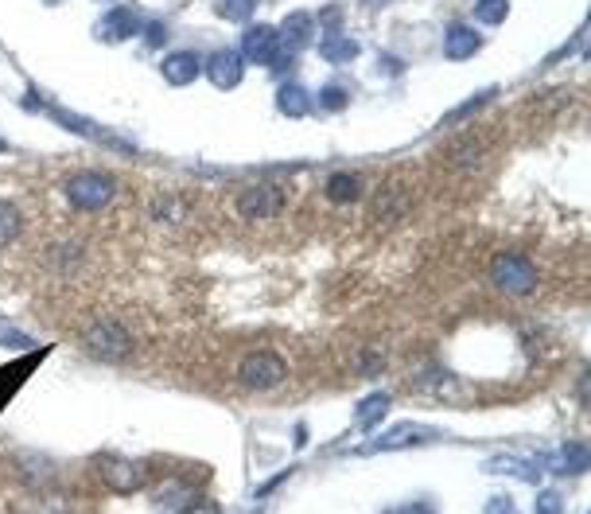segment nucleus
Listing matches in <instances>:
<instances>
[{
    "mask_svg": "<svg viewBox=\"0 0 591 514\" xmlns=\"http://www.w3.org/2000/svg\"><path fill=\"white\" fill-rule=\"evenodd\" d=\"M113 199V180L102 172H78L67 180V203L74 211H102Z\"/></svg>",
    "mask_w": 591,
    "mask_h": 514,
    "instance_id": "f257e3e1",
    "label": "nucleus"
},
{
    "mask_svg": "<svg viewBox=\"0 0 591 514\" xmlns=\"http://www.w3.org/2000/svg\"><path fill=\"white\" fill-rule=\"evenodd\" d=\"M284 359L273 355V351H253V355H245L242 367H238V382L249 386V390H277L280 382H284Z\"/></svg>",
    "mask_w": 591,
    "mask_h": 514,
    "instance_id": "f03ea898",
    "label": "nucleus"
},
{
    "mask_svg": "<svg viewBox=\"0 0 591 514\" xmlns=\"http://www.w3.org/2000/svg\"><path fill=\"white\" fill-rule=\"evenodd\" d=\"M490 273H494V285L510 296H529L537 289V269L522 254H502Z\"/></svg>",
    "mask_w": 591,
    "mask_h": 514,
    "instance_id": "7ed1b4c3",
    "label": "nucleus"
},
{
    "mask_svg": "<svg viewBox=\"0 0 591 514\" xmlns=\"http://www.w3.org/2000/svg\"><path fill=\"white\" fill-rule=\"evenodd\" d=\"M82 339H86V351H90L94 359H109V363H113V359H125L129 347H133V343H129V331L121 328V324H113V320L90 324Z\"/></svg>",
    "mask_w": 591,
    "mask_h": 514,
    "instance_id": "20e7f679",
    "label": "nucleus"
},
{
    "mask_svg": "<svg viewBox=\"0 0 591 514\" xmlns=\"http://www.w3.org/2000/svg\"><path fill=\"white\" fill-rule=\"evenodd\" d=\"M288 203V191L280 184H253L238 195V211L245 219H277Z\"/></svg>",
    "mask_w": 591,
    "mask_h": 514,
    "instance_id": "39448f33",
    "label": "nucleus"
},
{
    "mask_svg": "<svg viewBox=\"0 0 591 514\" xmlns=\"http://www.w3.org/2000/svg\"><path fill=\"white\" fill-rule=\"evenodd\" d=\"M242 63H257V67H269L273 59L280 55V36L273 24H253V28H245L242 36Z\"/></svg>",
    "mask_w": 591,
    "mask_h": 514,
    "instance_id": "423d86ee",
    "label": "nucleus"
},
{
    "mask_svg": "<svg viewBox=\"0 0 591 514\" xmlns=\"http://www.w3.org/2000/svg\"><path fill=\"white\" fill-rule=\"evenodd\" d=\"M137 32H144V20H140L137 8H129V4L109 8L98 20V39L102 43H121V39H133Z\"/></svg>",
    "mask_w": 591,
    "mask_h": 514,
    "instance_id": "0eeeda50",
    "label": "nucleus"
},
{
    "mask_svg": "<svg viewBox=\"0 0 591 514\" xmlns=\"http://www.w3.org/2000/svg\"><path fill=\"white\" fill-rule=\"evenodd\" d=\"M203 71H207V78L218 86V90H234V86L242 82L245 63H242V55H238V51H226V47H222V51H214V55H210Z\"/></svg>",
    "mask_w": 591,
    "mask_h": 514,
    "instance_id": "6e6552de",
    "label": "nucleus"
},
{
    "mask_svg": "<svg viewBox=\"0 0 591 514\" xmlns=\"http://www.w3.org/2000/svg\"><path fill=\"white\" fill-rule=\"evenodd\" d=\"M160 74H164V82H172V86H191V82L203 74V63H199L195 51H175V55H168V59L160 63Z\"/></svg>",
    "mask_w": 591,
    "mask_h": 514,
    "instance_id": "1a4fd4ad",
    "label": "nucleus"
},
{
    "mask_svg": "<svg viewBox=\"0 0 591 514\" xmlns=\"http://www.w3.org/2000/svg\"><path fill=\"white\" fill-rule=\"evenodd\" d=\"M315 16L312 12H288L284 16V24L277 28V36H280V43H288L292 51H300V47H308L315 39Z\"/></svg>",
    "mask_w": 591,
    "mask_h": 514,
    "instance_id": "9d476101",
    "label": "nucleus"
},
{
    "mask_svg": "<svg viewBox=\"0 0 591 514\" xmlns=\"http://www.w3.org/2000/svg\"><path fill=\"white\" fill-rule=\"evenodd\" d=\"M479 47H483V39H479V32H475L471 24H452V28H448V36H444V55H448L452 63L471 59Z\"/></svg>",
    "mask_w": 591,
    "mask_h": 514,
    "instance_id": "9b49d317",
    "label": "nucleus"
},
{
    "mask_svg": "<svg viewBox=\"0 0 591 514\" xmlns=\"http://www.w3.org/2000/svg\"><path fill=\"white\" fill-rule=\"evenodd\" d=\"M432 437H436L432 429H417V425H397L393 433H385V437H378V441L366 444V448H358V452H393V448H409V444L432 441Z\"/></svg>",
    "mask_w": 591,
    "mask_h": 514,
    "instance_id": "f8f14e48",
    "label": "nucleus"
},
{
    "mask_svg": "<svg viewBox=\"0 0 591 514\" xmlns=\"http://www.w3.org/2000/svg\"><path fill=\"white\" fill-rule=\"evenodd\" d=\"M541 464H549L557 476H584V472H588V444H580V441L564 444L557 456H549V460H541Z\"/></svg>",
    "mask_w": 591,
    "mask_h": 514,
    "instance_id": "ddd939ff",
    "label": "nucleus"
},
{
    "mask_svg": "<svg viewBox=\"0 0 591 514\" xmlns=\"http://www.w3.org/2000/svg\"><path fill=\"white\" fill-rule=\"evenodd\" d=\"M541 460H518V456H494V460H487V472H494V476H514L522 479V483H537L541 479Z\"/></svg>",
    "mask_w": 591,
    "mask_h": 514,
    "instance_id": "4468645a",
    "label": "nucleus"
},
{
    "mask_svg": "<svg viewBox=\"0 0 591 514\" xmlns=\"http://www.w3.org/2000/svg\"><path fill=\"white\" fill-rule=\"evenodd\" d=\"M319 59L323 63H350V59H358V39H350L347 32H327L319 39Z\"/></svg>",
    "mask_w": 591,
    "mask_h": 514,
    "instance_id": "2eb2a0df",
    "label": "nucleus"
},
{
    "mask_svg": "<svg viewBox=\"0 0 591 514\" xmlns=\"http://www.w3.org/2000/svg\"><path fill=\"white\" fill-rule=\"evenodd\" d=\"M105 483H109L113 491H137V487L148 483V464H137V460H133V464H125V460H121V464H113V468H109Z\"/></svg>",
    "mask_w": 591,
    "mask_h": 514,
    "instance_id": "dca6fc26",
    "label": "nucleus"
},
{
    "mask_svg": "<svg viewBox=\"0 0 591 514\" xmlns=\"http://www.w3.org/2000/svg\"><path fill=\"white\" fill-rule=\"evenodd\" d=\"M277 110L284 117H308L312 110V94L304 90V86H296V82H284L277 90Z\"/></svg>",
    "mask_w": 591,
    "mask_h": 514,
    "instance_id": "f3484780",
    "label": "nucleus"
},
{
    "mask_svg": "<svg viewBox=\"0 0 591 514\" xmlns=\"http://www.w3.org/2000/svg\"><path fill=\"white\" fill-rule=\"evenodd\" d=\"M385 413H389V394H370L366 402H358V417H354V429H362V433H370L378 421H382Z\"/></svg>",
    "mask_w": 591,
    "mask_h": 514,
    "instance_id": "a211bd4d",
    "label": "nucleus"
},
{
    "mask_svg": "<svg viewBox=\"0 0 591 514\" xmlns=\"http://www.w3.org/2000/svg\"><path fill=\"white\" fill-rule=\"evenodd\" d=\"M327 195H331L335 203H354V199L362 195V180H358V176H347V172H335V176L327 180Z\"/></svg>",
    "mask_w": 591,
    "mask_h": 514,
    "instance_id": "6ab92c4d",
    "label": "nucleus"
},
{
    "mask_svg": "<svg viewBox=\"0 0 591 514\" xmlns=\"http://www.w3.org/2000/svg\"><path fill=\"white\" fill-rule=\"evenodd\" d=\"M420 390H428V394H444V398H463V386L455 382L452 374H444V370H432V374H424V382H420Z\"/></svg>",
    "mask_w": 591,
    "mask_h": 514,
    "instance_id": "aec40b11",
    "label": "nucleus"
},
{
    "mask_svg": "<svg viewBox=\"0 0 591 514\" xmlns=\"http://www.w3.org/2000/svg\"><path fill=\"white\" fill-rule=\"evenodd\" d=\"M257 4L261 0H218V16L230 20V24H245V20H253Z\"/></svg>",
    "mask_w": 591,
    "mask_h": 514,
    "instance_id": "412c9836",
    "label": "nucleus"
},
{
    "mask_svg": "<svg viewBox=\"0 0 591 514\" xmlns=\"http://www.w3.org/2000/svg\"><path fill=\"white\" fill-rule=\"evenodd\" d=\"M20 226H24V222H20V211H16L12 203H4V199H0V250L16 242Z\"/></svg>",
    "mask_w": 591,
    "mask_h": 514,
    "instance_id": "4be33fe9",
    "label": "nucleus"
},
{
    "mask_svg": "<svg viewBox=\"0 0 591 514\" xmlns=\"http://www.w3.org/2000/svg\"><path fill=\"white\" fill-rule=\"evenodd\" d=\"M510 16V0H475V20L479 24H502Z\"/></svg>",
    "mask_w": 591,
    "mask_h": 514,
    "instance_id": "5701e85b",
    "label": "nucleus"
},
{
    "mask_svg": "<svg viewBox=\"0 0 591 514\" xmlns=\"http://www.w3.org/2000/svg\"><path fill=\"white\" fill-rule=\"evenodd\" d=\"M315 102H319V110L339 113V110H347L350 94H347V90H343V86H323V90L315 94Z\"/></svg>",
    "mask_w": 591,
    "mask_h": 514,
    "instance_id": "b1692460",
    "label": "nucleus"
},
{
    "mask_svg": "<svg viewBox=\"0 0 591 514\" xmlns=\"http://www.w3.org/2000/svg\"><path fill=\"white\" fill-rule=\"evenodd\" d=\"M533 514H564V499H560L557 491H541L537 495V507Z\"/></svg>",
    "mask_w": 591,
    "mask_h": 514,
    "instance_id": "393cba45",
    "label": "nucleus"
},
{
    "mask_svg": "<svg viewBox=\"0 0 591 514\" xmlns=\"http://www.w3.org/2000/svg\"><path fill=\"white\" fill-rule=\"evenodd\" d=\"M315 24H323L327 32H339V24H343V8H339V4H327V12H319Z\"/></svg>",
    "mask_w": 591,
    "mask_h": 514,
    "instance_id": "a878e982",
    "label": "nucleus"
},
{
    "mask_svg": "<svg viewBox=\"0 0 591 514\" xmlns=\"http://www.w3.org/2000/svg\"><path fill=\"white\" fill-rule=\"evenodd\" d=\"M0 343H4V347H20V351H28V347H32V339H28V335H20V331H12V328H0Z\"/></svg>",
    "mask_w": 591,
    "mask_h": 514,
    "instance_id": "bb28decb",
    "label": "nucleus"
},
{
    "mask_svg": "<svg viewBox=\"0 0 591 514\" xmlns=\"http://www.w3.org/2000/svg\"><path fill=\"white\" fill-rule=\"evenodd\" d=\"M487 514H518V507H514L510 495H494V499L487 503Z\"/></svg>",
    "mask_w": 591,
    "mask_h": 514,
    "instance_id": "cd10ccee",
    "label": "nucleus"
},
{
    "mask_svg": "<svg viewBox=\"0 0 591 514\" xmlns=\"http://www.w3.org/2000/svg\"><path fill=\"white\" fill-rule=\"evenodd\" d=\"M144 32H148V43H152V47H160V43H164V36H168V32H164V24H148Z\"/></svg>",
    "mask_w": 591,
    "mask_h": 514,
    "instance_id": "c85d7f7f",
    "label": "nucleus"
},
{
    "mask_svg": "<svg viewBox=\"0 0 591 514\" xmlns=\"http://www.w3.org/2000/svg\"><path fill=\"white\" fill-rule=\"evenodd\" d=\"M183 514H222V511H218L214 503H199V507H187Z\"/></svg>",
    "mask_w": 591,
    "mask_h": 514,
    "instance_id": "c756f323",
    "label": "nucleus"
},
{
    "mask_svg": "<svg viewBox=\"0 0 591 514\" xmlns=\"http://www.w3.org/2000/svg\"><path fill=\"white\" fill-rule=\"evenodd\" d=\"M362 4H366V8H378V4H385V0H362Z\"/></svg>",
    "mask_w": 591,
    "mask_h": 514,
    "instance_id": "7c9ffc66",
    "label": "nucleus"
},
{
    "mask_svg": "<svg viewBox=\"0 0 591 514\" xmlns=\"http://www.w3.org/2000/svg\"><path fill=\"white\" fill-rule=\"evenodd\" d=\"M0 152H8V145H4V141H0Z\"/></svg>",
    "mask_w": 591,
    "mask_h": 514,
    "instance_id": "2f4dec72",
    "label": "nucleus"
},
{
    "mask_svg": "<svg viewBox=\"0 0 591 514\" xmlns=\"http://www.w3.org/2000/svg\"><path fill=\"white\" fill-rule=\"evenodd\" d=\"M420 514H432V511H420Z\"/></svg>",
    "mask_w": 591,
    "mask_h": 514,
    "instance_id": "473e14b6",
    "label": "nucleus"
}]
</instances>
